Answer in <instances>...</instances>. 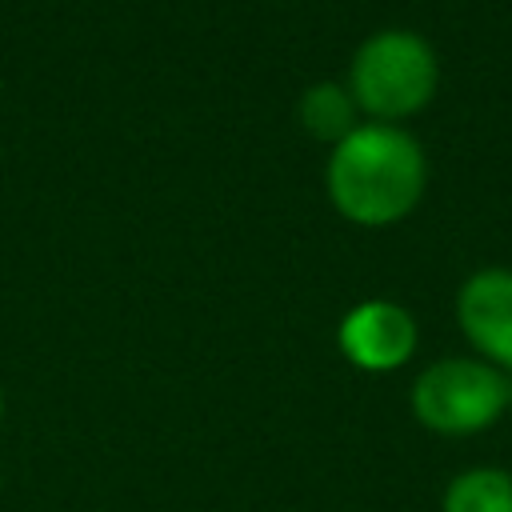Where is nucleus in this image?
Wrapping results in <instances>:
<instances>
[{"label": "nucleus", "instance_id": "1", "mask_svg": "<svg viewBox=\"0 0 512 512\" xmlns=\"http://www.w3.org/2000/svg\"><path fill=\"white\" fill-rule=\"evenodd\" d=\"M424 148L396 124H356L328 156V196L336 212L364 228L404 220L424 196Z\"/></svg>", "mask_w": 512, "mask_h": 512}, {"label": "nucleus", "instance_id": "2", "mask_svg": "<svg viewBox=\"0 0 512 512\" xmlns=\"http://www.w3.org/2000/svg\"><path fill=\"white\" fill-rule=\"evenodd\" d=\"M440 68L424 36L408 28H384L368 36L348 64V92L360 112L376 124L404 120L420 112L436 92Z\"/></svg>", "mask_w": 512, "mask_h": 512}, {"label": "nucleus", "instance_id": "3", "mask_svg": "<svg viewBox=\"0 0 512 512\" xmlns=\"http://www.w3.org/2000/svg\"><path fill=\"white\" fill-rule=\"evenodd\" d=\"M508 408V380L496 364L448 356L428 364L412 384V412L428 432L472 436L496 424Z\"/></svg>", "mask_w": 512, "mask_h": 512}, {"label": "nucleus", "instance_id": "4", "mask_svg": "<svg viewBox=\"0 0 512 512\" xmlns=\"http://www.w3.org/2000/svg\"><path fill=\"white\" fill-rule=\"evenodd\" d=\"M340 352L364 372H392L416 352V320L404 304L364 300L340 320Z\"/></svg>", "mask_w": 512, "mask_h": 512}, {"label": "nucleus", "instance_id": "5", "mask_svg": "<svg viewBox=\"0 0 512 512\" xmlns=\"http://www.w3.org/2000/svg\"><path fill=\"white\" fill-rule=\"evenodd\" d=\"M456 320L468 344L512 372V268H480L456 296Z\"/></svg>", "mask_w": 512, "mask_h": 512}, {"label": "nucleus", "instance_id": "6", "mask_svg": "<svg viewBox=\"0 0 512 512\" xmlns=\"http://www.w3.org/2000/svg\"><path fill=\"white\" fill-rule=\"evenodd\" d=\"M356 100L348 92V84H336V80H320L312 88H304L300 96V124L312 140H324V144H340L352 128H356Z\"/></svg>", "mask_w": 512, "mask_h": 512}, {"label": "nucleus", "instance_id": "7", "mask_svg": "<svg viewBox=\"0 0 512 512\" xmlns=\"http://www.w3.org/2000/svg\"><path fill=\"white\" fill-rule=\"evenodd\" d=\"M440 512H512L508 468H468L444 488Z\"/></svg>", "mask_w": 512, "mask_h": 512}, {"label": "nucleus", "instance_id": "8", "mask_svg": "<svg viewBox=\"0 0 512 512\" xmlns=\"http://www.w3.org/2000/svg\"><path fill=\"white\" fill-rule=\"evenodd\" d=\"M504 380H508V408H512V372H508Z\"/></svg>", "mask_w": 512, "mask_h": 512}]
</instances>
